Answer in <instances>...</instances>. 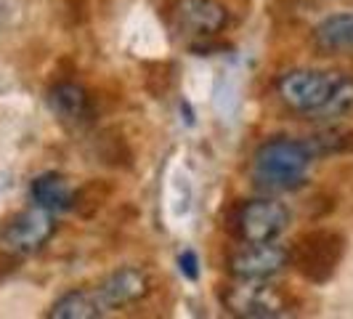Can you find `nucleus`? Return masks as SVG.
Instances as JSON below:
<instances>
[{
  "label": "nucleus",
  "mask_w": 353,
  "mask_h": 319,
  "mask_svg": "<svg viewBox=\"0 0 353 319\" xmlns=\"http://www.w3.org/2000/svg\"><path fill=\"white\" fill-rule=\"evenodd\" d=\"M314 155L308 152L305 142L292 139H271L258 146L252 157V176L263 189H295L305 181Z\"/></svg>",
  "instance_id": "nucleus-1"
},
{
  "label": "nucleus",
  "mask_w": 353,
  "mask_h": 319,
  "mask_svg": "<svg viewBox=\"0 0 353 319\" xmlns=\"http://www.w3.org/2000/svg\"><path fill=\"white\" fill-rule=\"evenodd\" d=\"M290 264L305 282L324 284L337 274L345 255V237L335 229H311L303 231L292 242Z\"/></svg>",
  "instance_id": "nucleus-2"
},
{
  "label": "nucleus",
  "mask_w": 353,
  "mask_h": 319,
  "mask_svg": "<svg viewBox=\"0 0 353 319\" xmlns=\"http://www.w3.org/2000/svg\"><path fill=\"white\" fill-rule=\"evenodd\" d=\"M343 75L319 70H292L276 80V93L284 104L301 115H324V109L335 99Z\"/></svg>",
  "instance_id": "nucleus-3"
},
{
  "label": "nucleus",
  "mask_w": 353,
  "mask_h": 319,
  "mask_svg": "<svg viewBox=\"0 0 353 319\" xmlns=\"http://www.w3.org/2000/svg\"><path fill=\"white\" fill-rule=\"evenodd\" d=\"M221 301L234 317L274 319L290 314V296L268 280H239L221 293Z\"/></svg>",
  "instance_id": "nucleus-4"
},
{
  "label": "nucleus",
  "mask_w": 353,
  "mask_h": 319,
  "mask_svg": "<svg viewBox=\"0 0 353 319\" xmlns=\"http://www.w3.org/2000/svg\"><path fill=\"white\" fill-rule=\"evenodd\" d=\"M290 224V213L276 200H250L236 208L234 234L242 242H274Z\"/></svg>",
  "instance_id": "nucleus-5"
},
{
  "label": "nucleus",
  "mask_w": 353,
  "mask_h": 319,
  "mask_svg": "<svg viewBox=\"0 0 353 319\" xmlns=\"http://www.w3.org/2000/svg\"><path fill=\"white\" fill-rule=\"evenodd\" d=\"M56 231L53 224V213H48L46 208H27V211L17 213L0 231V245L6 253L11 255H30L37 253Z\"/></svg>",
  "instance_id": "nucleus-6"
},
{
  "label": "nucleus",
  "mask_w": 353,
  "mask_h": 319,
  "mask_svg": "<svg viewBox=\"0 0 353 319\" xmlns=\"http://www.w3.org/2000/svg\"><path fill=\"white\" fill-rule=\"evenodd\" d=\"M290 264V253L274 242H245L231 255V274L236 280H271Z\"/></svg>",
  "instance_id": "nucleus-7"
},
{
  "label": "nucleus",
  "mask_w": 353,
  "mask_h": 319,
  "mask_svg": "<svg viewBox=\"0 0 353 319\" xmlns=\"http://www.w3.org/2000/svg\"><path fill=\"white\" fill-rule=\"evenodd\" d=\"M93 293H96L104 311L106 309H123V306H130V303L146 298L152 293V280L143 269L125 266V269L112 271Z\"/></svg>",
  "instance_id": "nucleus-8"
},
{
  "label": "nucleus",
  "mask_w": 353,
  "mask_h": 319,
  "mask_svg": "<svg viewBox=\"0 0 353 319\" xmlns=\"http://www.w3.org/2000/svg\"><path fill=\"white\" fill-rule=\"evenodd\" d=\"M46 99H48V106L56 115V120L72 130H80L93 123V102L83 86H77L72 80H61V83L51 86Z\"/></svg>",
  "instance_id": "nucleus-9"
},
{
  "label": "nucleus",
  "mask_w": 353,
  "mask_h": 319,
  "mask_svg": "<svg viewBox=\"0 0 353 319\" xmlns=\"http://www.w3.org/2000/svg\"><path fill=\"white\" fill-rule=\"evenodd\" d=\"M181 24L196 37L218 35L229 24V11L218 0H183L178 8Z\"/></svg>",
  "instance_id": "nucleus-10"
},
{
  "label": "nucleus",
  "mask_w": 353,
  "mask_h": 319,
  "mask_svg": "<svg viewBox=\"0 0 353 319\" xmlns=\"http://www.w3.org/2000/svg\"><path fill=\"white\" fill-rule=\"evenodd\" d=\"M314 43L324 53H351L353 51V11H340L321 19L314 30Z\"/></svg>",
  "instance_id": "nucleus-11"
},
{
  "label": "nucleus",
  "mask_w": 353,
  "mask_h": 319,
  "mask_svg": "<svg viewBox=\"0 0 353 319\" xmlns=\"http://www.w3.org/2000/svg\"><path fill=\"white\" fill-rule=\"evenodd\" d=\"M32 200H35V205L46 208L48 213H64L72 211V205H74V189L64 176L43 173L32 181Z\"/></svg>",
  "instance_id": "nucleus-12"
},
{
  "label": "nucleus",
  "mask_w": 353,
  "mask_h": 319,
  "mask_svg": "<svg viewBox=\"0 0 353 319\" xmlns=\"http://www.w3.org/2000/svg\"><path fill=\"white\" fill-rule=\"evenodd\" d=\"M104 314L93 290H70L51 306V319H96Z\"/></svg>",
  "instance_id": "nucleus-13"
},
{
  "label": "nucleus",
  "mask_w": 353,
  "mask_h": 319,
  "mask_svg": "<svg viewBox=\"0 0 353 319\" xmlns=\"http://www.w3.org/2000/svg\"><path fill=\"white\" fill-rule=\"evenodd\" d=\"M96 152H99L101 162L112 165V168H130V160H133V152L120 130H104L96 144Z\"/></svg>",
  "instance_id": "nucleus-14"
},
{
  "label": "nucleus",
  "mask_w": 353,
  "mask_h": 319,
  "mask_svg": "<svg viewBox=\"0 0 353 319\" xmlns=\"http://www.w3.org/2000/svg\"><path fill=\"white\" fill-rule=\"evenodd\" d=\"M109 197H112V184L93 178V181H88L85 186L74 189V205H72V208L80 213L83 218H93Z\"/></svg>",
  "instance_id": "nucleus-15"
},
{
  "label": "nucleus",
  "mask_w": 353,
  "mask_h": 319,
  "mask_svg": "<svg viewBox=\"0 0 353 319\" xmlns=\"http://www.w3.org/2000/svg\"><path fill=\"white\" fill-rule=\"evenodd\" d=\"M308 152L314 157H321V155H337V152H345V149H353V133H345V130H327L321 136H314L311 142H305Z\"/></svg>",
  "instance_id": "nucleus-16"
},
{
  "label": "nucleus",
  "mask_w": 353,
  "mask_h": 319,
  "mask_svg": "<svg viewBox=\"0 0 353 319\" xmlns=\"http://www.w3.org/2000/svg\"><path fill=\"white\" fill-rule=\"evenodd\" d=\"M178 266H181V274L189 277V280H196L199 277V261H196L194 250H183L178 255Z\"/></svg>",
  "instance_id": "nucleus-17"
}]
</instances>
